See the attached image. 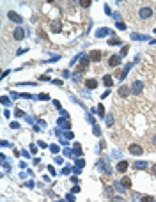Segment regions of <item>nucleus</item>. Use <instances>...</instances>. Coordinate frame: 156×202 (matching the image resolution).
Returning <instances> with one entry per match:
<instances>
[{
    "label": "nucleus",
    "mask_w": 156,
    "mask_h": 202,
    "mask_svg": "<svg viewBox=\"0 0 156 202\" xmlns=\"http://www.w3.org/2000/svg\"><path fill=\"white\" fill-rule=\"evenodd\" d=\"M142 202H156V200H154L153 197H149V195H144V197H142Z\"/></svg>",
    "instance_id": "f3484780"
},
{
    "label": "nucleus",
    "mask_w": 156,
    "mask_h": 202,
    "mask_svg": "<svg viewBox=\"0 0 156 202\" xmlns=\"http://www.w3.org/2000/svg\"><path fill=\"white\" fill-rule=\"evenodd\" d=\"M129 152H131V154H135V156H140V154L144 152V149H142L139 144H131V145H129Z\"/></svg>",
    "instance_id": "20e7f679"
},
{
    "label": "nucleus",
    "mask_w": 156,
    "mask_h": 202,
    "mask_svg": "<svg viewBox=\"0 0 156 202\" xmlns=\"http://www.w3.org/2000/svg\"><path fill=\"white\" fill-rule=\"evenodd\" d=\"M108 64L112 66V67H117L121 64V55H112V57L108 59Z\"/></svg>",
    "instance_id": "39448f33"
},
{
    "label": "nucleus",
    "mask_w": 156,
    "mask_h": 202,
    "mask_svg": "<svg viewBox=\"0 0 156 202\" xmlns=\"http://www.w3.org/2000/svg\"><path fill=\"white\" fill-rule=\"evenodd\" d=\"M59 126H62V128H68V129H69V122H68V121H66L64 117H62V119L59 121Z\"/></svg>",
    "instance_id": "2eb2a0df"
},
{
    "label": "nucleus",
    "mask_w": 156,
    "mask_h": 202,
    "mask_svg": "<svg viewBox=\"0 0 156 202\" xmlns=\"http://www.w3.org/2000/svg\"><path fill=\"white\" fill-rule=\"evenodd\" d=\"M110 44H121L119 39H110Z\"/></svg>",
    "instance_id": "b1692460"
},
{
    "label": "nucleus",
    "mask_w": 156,
    "mask_h": 202,
    "mask_svg": "<svg viewBox=\"0 0 156 202\" xmlns=\"http://www.w3.org/2000/svg\"><path fill=\"white\" fill-rule=\"evenodd\" d=\"M106 124H108V126H112V124H114V119H112V115H108V119H106Z\"/></svg>",
    "instance_id": "4be33fe9"
},
{
    "label": "nucleus",
    "mask_w": 156,
    "mask_h": 202,
    "mask_svg": "<svg viewBox=\"0 0 156 202\" xmlns=\"http://www.w3.org/2000/svg\"><path fill=\"white\" fill-rule=\"evenodd\" d=\"M128 167H129L128 161H119V163H117V172H126Z\"/></svg>",
    "instance_id": "9d476101"
},
{
    "label": "nucleus",
    "mask_w": 156,
    "mask_h": 202,
    "mask_svg": "<svg viewBox=\"0 0 156 202\" xmlns=\"http://www.w3.org/2000/svg\"><path fill=\"white\" fill-rule=\"evenodd\" d=\"M94 135H96V137H99V135H101V129H99L98 126H94Z\"/></svg>",
    "instance_id": "412c9836"
},
{
    "label": "nucleus",
    "mask_w": 156,
    "mask_h": 202,
    "mask_svg": "<svg viewBox=\"0 0 156 202\" xmlns=\"http://www.w3.org/2000/svg\"><path fill=\"white\" fill-rule=\"evenodd\" d=\"M2 103H4V105H9V98H2Z\"/></svg>",
    "instance_id": "bb28decb"
},
{
    "label": "nucleus",
    "mask_w": 156,
    "mask_h": 202,
    "mask_svg": "<svg viewBox=\"0 0 156 202\" xmlns=\"http://www.w3.org/2000/svg\"><path fill=\"white\" fill-rule=\"evenodd\" d=\"M52 27H53V30H60V21H59V20L53 21V25H52Z\"/></svg>",
    "instance_id": "a211bd4d"
},
{
    "label": "nucleus",
    "mask_w": 156,
    "mask_h": 202,
    "mask_svg": "<svg viewBox=\"0 0 156 202\" xmlns=\"http://www.w3.org/2000/svg\"><path fill=\"white\" fill-rule=\"evenodd\" d=\"M87 66H89V59H87V57H82V60H80V69H85Z\"/></svg>",
    "instance_id": "ddd939ff"
},
{
    "label": "nucleus",
    "mask_w": 156,
    "mask_h": 202,
    "mask_svg": "<svg viewBox=\"0 0 156 202\" xmlns=\"http://www.w3.org/2000/svg\"><path fill=\"white\" fill-rule=\"evenodd\" d=\"M128 50H129L128 46H122V50H121V53H122V55H126V53H128Z\"/></svg>",
    "instance_id": "a878e982"
},
{
    "label": "nucleus",
    "mask_w": 156,
    "mask_h": 202,
    "mask_svg": "<svg viewBox=\"0 0 156 202\" xmlns=\"http://www.w3.org/2000/svg\"><path fill=\"white\" fill-rule=\"evenodd\" d=\"M108 32H110V30H108V29H99V30H98V32H96V36H98V37H105V36H106V34H108Z\"/></svg>",
    "instance_id": "4468645a"
},
{
    "label": "nucleus",
    "mask_w": 156,
    "mask_h": 202,
    "mask_svg": "<svg viewBox=\"0 0 156 202\" xmlns=\"http://www.w3.org/2000/svg\"><path fill=\"white\" fill-rule=\"evenodd\" d=\"M153 14H154L153 7H140L139 9V18L140 20H149V18H153Z\"/></svg>",
    "instance_id": "f257e3e1"
},
{
    "label": "nucleus",
    "mask_w": 156,
    "mask_h": 202,
    "mask_svg": "<svg viewBox=\"0 0 156 202\" xmlns=\"http://www.w3.org/2000/svg\"><path fill=\"white\" fill-rule=\"evenodd\" d=\"M142 87H144L142 82H140V80H135V82H133V85H131V92H133V94H137V96L142 94Z\"/></svg>",
    "instance_id": "f03ea898"
},
{
    "label": "nucleus",
    "mask_w": 156,
    "mask_h": 202,
    "mask_svg": "<svg viewBox=\"0 0 156 202\" xmlns=\"http://www.w3.org/2000/svg\"><path fill=\"white\" fill-rule=\"evenodd\" d=\"M129 92H131V87L122 85V87L119 89V96H121V98H128V96H129Z\"/></svg>",
    "instance_id": "423d86ee"
},
{
    "label": "nucleus",
    "mask_w": 156,
    "mask_h": 202,
    "mask_svg": "<svg viewBox=\"0 0 156 202\" xmlns=\"http://www.w3.org/2000/svg\"><path fill=\"white\" fill-rule=\"evenodd\" d=\"M117 29H121V30H124V29H126V25H124V23H121V21H119V23H117Z\"/></svg>",
    "instance_id": "393cba45"
},
{
    "label": "nucleus",
    "mask_w": 156,
    "mask_h": 202,
    "mask_svg": "<svg viewBox=\"0 0 156 202\" xmlns=\"http://www.w3.org/2000/svg\"><path fill=\"white\" fill-rule=\"evenodd\" d=\"M76 165H78V168H80V167L85 165V161H83V160H76Z\"/></svg>",
    "instance_id": "5701e85b"
},
{
    "label": "nucleus",
    "mask_w": 156,
    "mask_h": 202,
    "mask_svg": "<svg viewBox=\"0 0 156 202\" xmlns=\"http://www.w3.org/2000/svg\"><path fill=\"white\" fill-rule=\"evenodd\" d=\"M121 185H122L126 190L131 188V179H129V177H122V179H121Z\"/></svg>",
    "instance_id": "f8f14e48"
},
{
    "label": "nucleus",
    "mask_w": 156,
    "mask_h": 202,
    "mask_svg": "<svg viewBox=\"0 0 156 202\" xmlns=\"http://www.w3.org/2000/svg\"><path fill=\"white\" fill-rule=\"evenodd\" d=\"M85 87L87 89H96L98 87V80L96 78H87L85 80Z\"/></svg>",
    "instance_id": "0eeeda50"
},
{
    "label": "nucleus",
    "mask_w": 156,
    "mask_h": 202,
    "mask_svg": "<svg viewBox=\"0 0 156 202\" xmlns=\"http://www.w3.org/2000/svg\"><path fill=\"white\" fill-rule=\"evenodd\" d=\"M9 20H11V21H16V23H21V21H23V18H21L20 14H16V13H13V11L9 13Z\"/></svg>",
    "instance_id": "1a4fd4ad"
},
{
    "label": "nucleus",
    "mask_w": 156,
    "mask_h": 202,
    "mask_svg": "<svg viewBox=\"0 0 156 202\" xmlns=\"http://www.w3.org/2000/svg\"><path fill=\"white\" fill-rule=\"evenodd\" d=\"M59 202H66V200H59Z\"/></svg>",
    "instance_id": "cd10ccee"
},
{
    "label": "nucleus",
    "mask_w": 156,
    "mask_h": 202,
    "mask_svg": "<svg viewBox=\"0 0 156 202\" xmlns=\"http://www.w3.org/2000/svg\"><path fill=\"white\" fill-rule=\"evenodd\" d=\"M89 59H91V60H94V62H99V59H101V52L92 50L91 53H89Z\"/></svg>",
    "instance_id": "6e6552de"
},
{
    "label": "nucleus",
    "mask_w": 156,
    "mask_h": 202,
    "mask_svg": "<svg viewBox=\"0 0 156 202\" xmlns=\"http://www.w3.org/2000/svg\"><path fill=\"white\" fill-rule=\"evenodd\" d=\"M91 4H92V0H82V2H80V6H82V7H89Z\"/></svg>",
    "instance_id": "dca6fc26"
},
{
    "label": "nucleus",
    "mask_w": 156,
    "mask_h": 202,
    "mask_svg": "<svg viewBox=\"0 0 156 202\" xmlns=\"http://www.w3.org/2000/svg\"><path fill=\"white\" fill-rule=\"evenodd\" d=\"M135 167H137V168H144V167H146V161H137Z\"/></svg>",
    "instance_id": "aec40b11"
},
{
    "label": "nucleus",
    "mask_w": 156,
    "mask_h": 202,
    "mask_svg": "<svg viewBox=\"0 0 156 202\" xmlns=\"http://www.w3.org/2000/svg\"><path fill=\"white\" fill-rule=\"evenodd\" d=\"M103 83H105L106 87H112V85H114V78L110 76V75H105V78H103Z\"/></svg>",
    "instance_id": "9b49d317"
},
{
    "label": "nucleus",
    "mask_w": 156,
    "mask_h": 202,
    "mask_svg": "<svg viewBox=\"0 0 156 202\" xmlns=\"http://www.w3.org/2000/svg\"><path fill=\"white\" fill-rule=\"evenodd\" d=\"M13 37H14L16 41H21V39H25V30L21 29V27L14 29V30H13Z\"/></svg>",
    "instance_id": "7ed1b4c3"
},
{
    "label": "nucleus",
    "mask_w": 156,
    "mask_h": 202,
    "mask_svg": "<svg viewBox=\"0 0 156 202\" xmlns=\"http://www.w3.org/2000/svg\"><path fill=\"white\" fill-rule=\"evenodd\" d=\"M75 154H82V149H80V144H75Z\"/></svg>",
    "instance_id": "6ab92c4d"
}]
</instances>
